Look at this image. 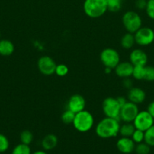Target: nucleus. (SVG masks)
<instances>
[{
  "mask_svg": "<svg viewBox=\"0 0 154 154\" xmlns=\"http://www.w3.org/2000/svg\"><path fill=\"white\" fill-rule=\"evenodd\" d=\"M120 120L117 119L104 117L100 120L95 127L97 135L101 138H111L117 136L119 133Z\"/></svg>",
  "mask_w": 154,
  "mask_h": 154,
  "instance_id": "f257e3e1",
  "label": "nucleus"
},
{
  "mask_svg": "<svg viewBox=\"0 0 154 154\" xmlns=\"http://www.w3.org/2000/svg\"><path fill=\"white\" fill-rule=\"evenodd\" d=\"M83 11L90 18H99L108 11L106 0H85Z\"/></svg>",
  "mask_w": 154,
  "mask_h": 154,
  "instance_id": "f03ea898",
  "label": "nucleus"
},
{
  "mask_svg": "<svg viewBox=\"0 0 154 154\" xmlns=\"http://www.w3.org/2000/svg\"><path fill=\"white\" fill-rule=\"evenodd\" d=\"M95 124V119L91 113L83 110L76 113L72 125L74 128L79 132H87L92 129Z\"/></svg>",
  "mask_w": 154,
  "mask_h": 154,
  "instance_id": "7ed1b4c3",
  "label": "nucleus"
},
{
  "mask_svg": "<svg viewBox=\"0 0 154 154\" xmlns=\"http://www.w3.org/2000/svg\"><path fill=\"white\" fill-rule=\"evenodd\" d=\"M122 22L126 31L133 34L142 26L141 17L134 11H128L125 12L122 15Z\"/></svg>",
  "mask_w": 154,
  "mask_h": 154,
  "instance_id": "20e7f679",
  "label": "nucleus"
},
{
  "mask_svg": "<svg viewBox=\"0 0 154 154\" xmlns=\"http://www.w3.org/2000/svg\"><path fill=\"white\" fill-rule=\"evenodd\" d=\"M100 60L106 68L114 69L120 63V55L116 50L107 48L101 51L100 54Z\"/></svg>",
  "mask_w": 154,
  "mask_h": 154,
  "instance_id": "39448f33",
  "label": "nucleus"
},
{
  "mask_svg": "<svg viewBox=\"0 0 154 154\" xmlns=\"http://www.w3.org/2000/svg\"><path fill=\"white\" fill-rule=\"evenodd\" d=\"M121 106L118 102L116 98L108 97L106 98L102 102V111L104 115L107 117L110 118L119 119V114H120Z\"/></svg>",
  "mask_w": 154,
  "mask_h": 154,
  "instance_id": "423d86ee",
  "label": "nucleus"
},
{
  "mask_svg": "<svg viewBox=\"0 0 154 154\" xmlns=\"http://www.w3.org/2000/svg\"><path fill=\"white\" fill-rule=\"evenodd\" d=\"M134 35L135 43L140 46H148L154 42V31L149 27L141 26Z\"/></svg>",
  "mask_w": 154,
  "mask_h": 154,
  "instance_id": "0eeeda50",
  "label": "nucleus"
},
{
  "mask_svg": "<svg viewBox=\"0 0 154 154\" xmlns=\"http://www.w3.org/2000/svg\"><path fill=\"white\" fill-rule=\"evenodd\" d=\"M139 111L137 105L127 101L126 103L121 107L119 119L124 123H132Z\"/></svg>",
  "mask_w": 154,
  "mask_h": 154,
  "instance_id": "6e6552de",
  "label": "nucleus"
},
{
  "mask_svg": "<svg viewBox=\"0 0 154 154\" xmlns=\"http://www.w3.org/2000/svg\"><path fill=\"white\" fill-rule=\"evenodd\" d=\"M137 129L145 132L154 124V118L147 111H139L132 122Z\"/></svg>",
  "mask_w": 154,
  "mask_h": 154,
  "instance_id": "1a4fd4ad",
  "label": "nucleus"
},
{
  "mask_svg": "<svg viewBox=\"0 0 154 154\" xmlns=\"http://www.w3.org/2000/svg\"><path fill=\"white\" fill-rule=\"evenodd\" d=\"M57 64L55 61L48 56H43L39 59L37 62V67L39 72L44 75H53L55 73V69Z\"/></svg>",
  "mask_w": 154,
  "mask_h": 154,
  "instance_id": "9d476101",
  "label": "nucleus"
},
{
  "mask_svg": "<svg viewBox=\"0 0 154 154\" xmlns=\"http://www.w3.org/2000/svg\"><path fill=\"white\" fill-rule=\"evenodd\" d=\"M85 99L82 95L74 94L69 97L67 102V108L75 114L85 110Z\"/></svg>",
  "mask_w": 154,
  "mask_h": 154,
  "instance_id": "9b49d317",
  "label": "nucleus"
},
{
  "mask_svg": "<svg viewBox=\"0 0 154 154\" xmlns=\"http://www.w3.org/2000/svg\"><path fill=\"white\" fill-rule=\"evenodd\" d=\"M129 60L134 66H145L147 64L148 56L144 51L137 48L130 53Z\"/></svg>",
  "mask_w": 154,
  "mask_h": 154,
  "instance_id": "f8f14e48",
  "label": "nucleus"
},
{
  "mask_svg": "<svg viewBox=\"0 0 154 154\" xmlns=\"http://www.w3.org/2000/svg\"><path fill=\"white\" fill-rule=\"evenodd\" d=\"M116 147L118 150L124 154H129L132 153L135 148V143L131 138L122 137L116 142Z\"/></svg>",
  "mask_w": 154,
  "mask_h": 154,
  "instance_id": "ddd939ff",
  "label": "nucleus"
},
{
  "mask_svg": "<svg viewBox=\"0 0 154 154\" xmlns=\"http://www.w3.org/2000/svg\"><path fill=\"white\" fill-rule=\"evenodd\" d=\"M115 73L121 78H127L132 76L134 66L130 62H122L119 63L115 68Z\"/></svg>",
  "mask_w": 154,
  "mask_h": 154,
  "instance_id": "4468645a",
  "label": "nucleus"
},
{
  "mask_svg": "<svg viewBox=\"0 0 154 154\" xmlns=\"http://www.w3.org/2000/svg\"><path fill=\"white\" fill-rule=\"evenodd\" d=\"M128 99L129 102L138 105L143 103L146 99V93L140 87H131L128 90Z\"/></svg>",
  "mask_w": 154,
  "mask_h": 154,
  "instance_id": "2eb2a0df",
  "label": "nucleus"
},
{
  "mask_svg": "<svg viewBox=\"0 0 154 154\" xmlns=\"http://www.w3.org/2000/svg\"><path fill=\"white\" fill-rule=\"evenodd\" d=\"M14 51V45L8 39H0V55L4 57L11 56Z\"/></svg>",
  "mask_w": 154,
  "mask_h": 154,
  "instance_id": "dca6fc26",
  "label": "nucleus"
},
{
  "mask_svg": "<svg viewBox=\"0 0 154 154\" xmlns=\"http://www.w3.org/2000/svg\"><path fill=\"white\" fill-rule=\"evenodd\" d=\"M58 143V138L54 134L45 135L42 141V146L45 150H51L55 148Z\"/></svg>",
  "mask_w": 154,
  "mask_h": 154,
  "instance_id": "f3484780",
  "label": "nucleus"
},
{
  "mask_svg": "<svg viewBox=\"0 0 154 154\" xmlns=\"http://www.w3.org/2000/svg\"><path fill=\"white\" fill-rule=\"evenodd\" d=\"M135 44V39L133 33L127 32L122 37L120 41V45L122 48L126 50H129L134 46Z\"/></svg>",
  "mask_w": 154,
  "mask_h": 154,
  "instance_id": "a211bd4d",
  "label": "nucleus"
},
{
  "mask_svg": "<svg viewBox=\"0 0 154 154\" xmlns=\"http://www.w3.org/2000/svg\"><path fill=\"white\" fill-rule=\"evenodd\" d=\"M135 129L136 128L133 124V123H125L122 126L120 125L119 134H120L122 137L131 138Z\"/></svg>",
  "mask_w": 154,
  "mask_h": 154,
  "instance_id": "6ab92c4d",
  "label": "nucleus"
},
{
  "mask_svg": "<svg viewBox=\"0 0 154 154\" xmlns=\"http://www.w3.org/2000/svg\"><path fill=\"white\" fill-rule=\"evenodd\" d=\"M124 0H106L108 11L112 12H117L122 8V3Z\"/></svg>",
  "mask_w": 154,
  "mask_h": 154,
  "instance_id": "aec40b11",
  "label": "nucleus"
},
{
  "mask_svg": "<svg viewBox=\"0 0 154 154\" xmlns=\"http://www.w3.org/2000/svg\"><path fill=\"white\" fill-rule=\"evenodd\" d=\"M144 142L150 147H154V124L144 132Z\"/></svg>",
  "mask_w": 154,
  "mask_h": 154,
  "instance_id": "412c9836",
  "label": "nucleus"
},
{
  "mask_svg": "<svg viewBox=\"0 0 154 154\" xmlns=\"http://www.w3.org/2000/svg\"><path fill=\"white\" fill-rule=\"evenodd\" d=\"M11 154H32L30 146L21 143L14 147Z\"/></svg>",
  "mask_w": 154,
  "mask_h": 154,
  "instance_id": "4be33fe9",
  "label": "nucleus"
},
{
  "mask_svg": "<svg viewBox=\"0 0 154 154\" xmlns=\"http://www.w3.org/2000/svg\"><path fill=\"white\" fill-rule=\"evenodd\" d=\"M20 140L21 143L27 145H30L33 141V135L30 130H24L21 132L20 135Z\"/></svg>",
  "mask_w": 154,
  "mask_h": 154,
  "instance_id": "5701e85b",
  "label": "nucleus"
},
{
  "mask_svg": "<svg viewBox=\"0 0 154 154\" xmlns=\"http://www.w3.org/2000/svg\"><path fill=\"white\" fill-rule=\"evenodd\" d=\"M75 114L70 110L66 109L61 115V120L64 124H72Z\"/></svg>",
  "mask_w": 154,
  "mask_h": 154,
  "instance_id": "b1692460",
  "label": "nucleus"
},
{
  "mask_svg": "<svg viewBox=\"0 0 154 154\" xmlns=\"http://www.w3.org/2000/svg\"><path fill=\"white\" fill-rule=\"evenodd\" d=\"M145 66H134V69H133V72H132V77L134 78V79L139 80V81H140V80H143V78H144Z\"/></svg>",
  "mask_w": 154,
  "mask_h": 154,
  "instance_id": "393cba45",
  "label": "nucleus"
},
{
  "mask_svg": "<svg viewBox=\"0 0 154 154\" xmlns=\"http://www.w3.org/2000/svg\"><path fill=\"white\" fill-rule=\"evenodd\" d=\"M134 150L137 154H149L150 152V146L143 141L135 145Z\"/></svg>",
  "mask_w": 154,
  "mask_h": 154,
  "instance_id": "a878e982",
  "label": "nucleus"
},
{
  "mask_svg": "<svg viewBox=\"0 0 154 154\" xmlns=\"http://www.w3.org/2000/svg\"><path fill=\"white\" fill-rule=\"evenodd\" d=\"M131 138L135 144L143 142V141H144V132L136 129Z\"/></svg>",
  "mask_w": 154,
  "mask_h": 154,
  "instance_id": "bb28decb",
  "label": "nucleus"
},
{
  "mask_svg": "<svg viewBox=\"0 0 154 154\" xmlns=\"http://www.w3.org/2000/svg\"><path fill=\"white\" fill-rule=\"evenodd\" d=\"M143 80L146 81H154V66H145Z\"/></svg>",
  "mask_w": 154,
  "mask_h": 154,
  "instance_id": "cd10ccee",
  "label": "nucleus"
},
{
  "mask_svg": "<svg viewBox=\"0 0 154 154\" xmlns=\"http://www.w3.org/2000/svg\"><path fill=\"white\" fill-rule=\"evenodd\" d=\"M9 148V141L7 137L0 133V153L7 151Z\"/></svg>",
  "mask_w": 154,
  "mask_h": 154,
  "instance_id": "c85d7f7f",
  "label": "nucleus"
},
{
  "mask_svg": "<svg viewBox=\"0 0 154 154\" xmlns=\"http://www.w3.org/2000/svg\"><path fill=\"white\" fill-rule=\"evenodd\" d=\"M69 72V69L67 66L64 64H59L57 65L55 69V73L57 76L59 77H64Z\"/></svg>",
  "mask_w": 154,
  "mask_h": 154,
  "instance_id": "c756f323",
  "label": "nucleus"
},
{
  "mask_svg": "<svg viewBox=\"0 0 154 154\" xmlns=\"http://www.w3.org/2000/svg\"><path fill=\"white\" fill-rule=\"evenodd\" d=\"M145 11L149 18L154 20V0H147V4Z\"/></svg>",
  "mask_w": 154,
  "mask_h": 154,
  "instance_id": "7c9ffc66",
  "label": "nucleus"
},
{
  "mask_svg": "<svg viewBox=\"0 0 154 154\" xmlns=\"http://www.w3.org/2000/svg\"><path fill=\"white\" fill-rule=\"evenodd\" d=\"M147 4V0H136L135 7L138 10H145Z\"/></svg>",
  "mask_w": 154,
  "mask_h": 154,
  "instance_id": "2f4dec72",
  "label": "nucleus"
},
{
  "mask_svg": "<svg viewBox=\"0 0 154 154\" xmlns=\"http://www.w3.org/2000/svg\"><path fill=\"white\" fill-rule=\"evenodd\" d=\"M122 84H123L124 87H125V88H127L129 90V89H131V87H132L133 82H132V81L130 79V78H124Z\"/></svg>",
  "mask_w": 154,
  "mask_h": 154,
  "instance_id": "473e14b6",
  "label": "nucleus"
},
{
  "mask_svg": "<svg viewBox=\"0 0 154 154\" xmlns=\"http://www.w3.org/2000/svg\"><path fill=\"white\" fill-rule=\"evenodd\" d=\"M146 111H147L148 112L151 114V116L154 118V101H152V102H150V103L148 105L147 110H146Z\"/></svg>",
  "mask_w": 154,
  "mask_h": 154,
  "instance_id": "72a5a7b5",
  "label": "nucleus"
},
{
  "mask_svg": "<svg viewBox=\"0 0 154 154\" xmlns=\"http://www.w3.org/2000/svg\"><path fill=\"white\" fill-rule=\"evenodd\" d=\"M116 99H117L118 102H119V104L120 105L121 107H122V105H125V104L127 102L126 99H125V97H123V96H119V97L116 98Z\"/></svg>",
  "mask_w": 154,
  "mask_h": 154,
  "instance_id": "f704fd0d",
  "label": "nucleus"
},
{
  "mask_svg": "<svg viewBox=\"0 0 154 154\" xmlns=\"http://www.w3.org/2000/svg\"><path fill=\"white\" fill-rule=\"evenodd\" d=\"M32 154H48V153L45 151H42V150H38V151H36L35 153Z\"/></svg>",
  "mask_w": 154,
  "mask_h": 154,
  "instance_id": "c9c22d12",
  "label": "nucleus"
},
{
  "mask_svg": "<svg viewBox=\"0 0 154 154\" xmlns=\"http://www.w3.org/2000/svg\"><path fill=\"white\" fill-rule=\"evenodd\" d=\"M0 38H1V32H0Z\"/></svg>",
  "mask_w": 154,
  "mask_h": 154,
  "instance_id": "e433bc0d",
  "label": "nucleus"
}]
</instances>
